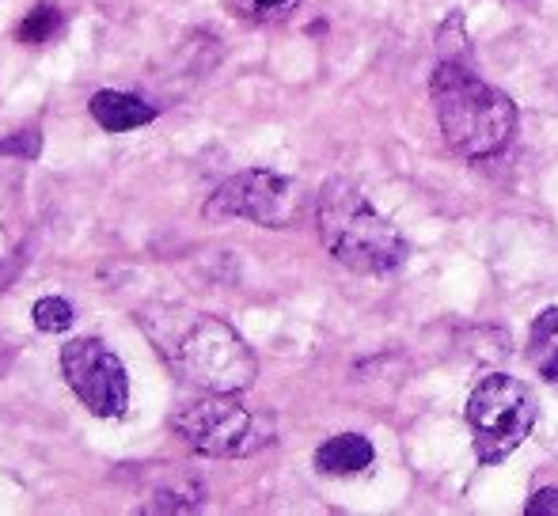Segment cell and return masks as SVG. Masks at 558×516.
I'll list each match as a JSON object with an SVG mask.
<instances>
[{
    "label": "cell",
    "instance_id": "1",
    "mask_svg": "<svg viewBox=\"0 0 558 516\" xmlns=\"http://www.w3.org/2000/svg\"><path fill=\"white\" fill-rule=\"evenodd\" d=\"M141 331L175 377L202 391H247L258 377L251 346L217 316L183 304H148L137 311Z\"/></svg>",
    "mask_w": 558,
    "mask_h": 516
},
{
    "label": "cell",
    "instance_id": "2",
    "mask_svg": "<svg viewBox=\"0 0 558 516\" xmlns=\"http://www.w3.org/2000/svg\"><path fill=\"white\" fill-rule=\"evenodd\" d=\"M429 96H434L445 140L452 145V152L468 156V160H486V156L501 152L513 137L517 107L509 103L506 91L478 81L460 61L437 65Z\"/></svg>",
    "mask_w": 558,
    "mask_h": 516
},
{
    "label": "cell",
    "instance_id": "3",
    "mask_svg": "<svg viewBox=\"0 0 558 516\" xmlns=\"http://www.w3.org/2000/svg\"><path fill=\"white\" fill-rule=\"evenodd\" d=\"M319 239L353 273H388L407 262V244L396 224L384 221L350 179L324 183L316 201Z\"/></svg>",
    "mask_w": 558,
    "mask_h": 516
},
{
    "label": "cell",
    "instance_id": "4",
    "mask_svg": "<svg viewBox=\"0 0 558 516\" xmlns=\"http://www.w3.org/2000/svg\"><path fill=\"white\" fill-rule=\"evenodd\" d=\"M171 426L186 449L214 459L255 456L274 441V421L243 406L232 391H206V398L186 403Z\"/></svg>",
    "mask_w": 558,
    "mask_h": 516
},
{
    "label": "cell",
    "instance_id": "5",
    "mask_svg": "<svg viewBox=\"0 0 558 516\" xmlns=\"http://www.w3.org/2000/svg\"><path fill=\"white\" fill-rule=\"evenodd\" d=\"M536 395L529 384L494 372L468 398V426L475 433V452L483 464H498L513 449H521L524 437L536 426Z\"/></svg>",
    "mask_w": 558,
    "mask_h": 516
},
{
    "label": "cell",
    "instance_id": "6",
    "mask_svg": "<svg viewBox=\"0 0 558 516\" xmlns=\"http://www.w3.org/2000/svg\"><path fill=\"white\" fill-rule=\"evenodd\" d=\"M61 372L73 395L96 418H122L130 406V377L122 357L99 339H73L61 346Z\"/></svg>",
    "mask_w": 558,
    "mask_h": 516
},
{
    "label": "cell",
    "instance_id": "7",
    "mask_svg": "<svg viewBox=\"0 0 558 516\" xmlns=\"http://www.w3.org/2000/svg\"><path fill=\"white\" fill-rule=\"evenodd\" d=\"M296 206H301V198L286 175L251 168L217 186L214 198L206 201V217L209 221L240 217V221H255L263 229H286L296 217Z\"/></svg>",
    "mask_w": 558,
    "mask_h": 516
},
{
    "label": "cell",
    "instance_id": "8",
    "mask_svg": "<svg viewBox=\"0 0 558 516\" xmlns=\"http://www.w3.org/2000/svg\"><path fill=\"white\" fill-rule=\"evenodd\" d=\"M88 114L96 119L99 130L107 133H130L141 130L156 119V107L141 103L137 96H125V91H96L88 103Z\"/></svg>",
    "mask_w": 558,
    "mask_h": 516
},
{
    "label": "cell",
    "instance_id": "9",
    "mask_svg": "<svg viewBox=\"0 0 558 516\" xmlns=\"http://www.w3.org/2000/svg\"><path fill=\"white\" fill-rule=\"evenodd\" d=\"M376 452H373V441L361 433H338L331 441L319 444L316 452V467L324 475H357L365 467H373Z\"/></svg>",
    "mask_w": 558,
    "mask_h": 516
},
{
    "label": "cell",
    "instance_id": "10",
    "mask_svg": "<svg viewBox=\"0 0 558 516\" xmlns=\"http://www.w3.org/2000/svg\"><path fill=\"white\" fill-rule=\"evenodd\" d=\"M529 365L544 380H558V308H544L532 323Z\"/></svg>",
    "mask_w": 558,
    "mask_h": 516
},
{
    "label": "cell",
    "instance_id": "11",
    "mask_svg": "<svg viewBox=\"0 0 558 516\" xmlns=\"http://www.w3.org/2000/svg\"><path fill=\"white\" fill-rule=\"evenodd\" d=\"M58 30H61V8L38 4L35 12L20 23L15 38H20V42H27V46H43V42H53V35H58Z\"/></svg>",
    "mask_w": 558,
    "mask_h": 516
},
{
    "label": "cell",
    "instance_id": "12",
    "mask_svg": "<svg viewBox=\"0 0 558 516\" xmlns=\"http://www.w3.org/2000/svg\"><path fill=\"white\" fill-rule=\"evenodd\" d=\"M296 4L301 0H228V8L247 23H278L293 15Z\"/></svg>",
    "mask_w": 558,
    "mask_h": 516
},
{
    "label": "cell",
    "instance_id": "13",
    "mask_svg": "<svg viewBox=\"0 0 558 516\" xmlns=\"http://www.w3.org/2000/svg\"><path fill=\"white\" fill-rule=\"evenodd\" d=\"M31 316H35V327L43 334H61L73 327L76 311H73V304L61 300V296H43V300L31 308Z\"/></svg>",
    "mask_w": 558,
    "mask_h": 516
},
{
    "label": "cell",
    "instance_id": "14",
    "mask_svg": "<svg viewBox=\"0 0 558 516\" xmlns=\"http://www.w3.org/2000/svg\"><path fill=\"white\" fill-rule=\"evenodd\" d=\"M206 502V490L198 487V482H186V487H175V490H160L156 494V502H148L145 509L148 513H186V509H198V505Z\"/></svg>",
    "mask_w": 558,
    "mask_h": 516
},
{
    "label": "cell",
    "instance_id": "15",
    "mask_svg": "<svg viewBox=\"0 0 558 516\" xmlns=\"http://www.w3.org/2000/svg\"><path fill=\"white\" fill-rule=\"evenodd\" d=\"M0 152H15V156H27V160H35V156H38V133L27 130V133H15V137L0 140Z\"/></svg>",
    "mask_w": 558,
    "mask_h": 516
},
{
    "label": "cell",
    "instance_id": "16",
    "mask_svg": "<svg viewBox=\"0 0 558 516\" xmlns=\"http://www.w3.org/2000/svg\"><path fill=\"white\" fill-rule=\"evenodd\" d=\"M524 513H532V516H555L558 513V490H539L536 497H532L529 505H524Z\"/></svg>",
    "mask_w": 558,
    "mask_h": 516
}]
</instances>
